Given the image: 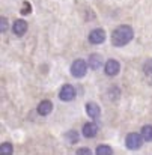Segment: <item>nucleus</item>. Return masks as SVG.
Instances as JSON below:
<instances>
[{
  "instance_id": "nucleus-12",
  "label": "nucleus",
  "mask_w": 152,
  "mask_h": 155,
  "mask_svg": "<svg viewBox=\"0 0 152 155\" xmlns=\"http://www.w3.org/2000/svg\"><path fill=\"white\" fill-rule=\"evenodd\" d=\"M140 133H142L145 142H152V125H145Z\"/></svg>"
},
{
  "instance_id": "nucleus-17",
  "label": "nucleus",
  "mask_w": 152,
  "mask_h": 155,
  "mask_svg": "<svg viewBox=\"0 0 152 155\" xmlns=\"http://www.w3.org/2000/svg\"><path fill=\"white\" fill-rule=\"evenodd\" d=\"M68 139L72 142V143H75V142H78V134L75 133V131H68Z\"/></svg>"
},
{
  "instance_id": "nucleus-19",
  "label": "nucleus",
  "mask_w": 152,
  "mask_h": 155,
  "mask_svg": "<svg viewBox=\"0 0 152 155\" xmlns=\"http://www.w3.org/2000/svg\"><path fill=\"white\" fill-rule=\"evenodd\" d=\"M77 154H91V149L89 148H81L77 151Z\"/></svg>"
},
{
  "instance_id": "nucleus-1",
  "label": "nucleus",
  "mask_w": 152,
  "mask_h": 155,
  "mask_svg": "<svg viewBox=\"0 0 152 155\" xmlns=\"http://www.w3.org/2000/svg\"><path fill=\"white\" fill-rule=\"evenodd\" d=\"M134 36V32L130 26H119L111 33V44L114 47H124L127 45Z\"/></svg>"
},
{
  "instance_id": "nucleus-4",
  "label": "nucleus",
  "mask_w": 152,
  "mask_h": 155,
  "mask_svg": "<svg viewBox=\"0 0 152 155\" xmlns=\"http://www.w3.org/2000/svg\"><path fill=\"white\" fill-rule=\"evenodd\" d=\"M59 98H60L62 101H72V100L75 98V89H74V86L65 84V86L60 89V92H59Z\"/></svg>"
},
{
  "instance_id": "nucleus-13",
  "label": "nucleus",
  "mask_w": 152,
  "mask_h": 155,
  "mask_svg": "<svg viewBox=\"0 0 152 155\" xmlns=\"http://www.w3.org/2000/svg\"><path fill=\"white\" fill-rule=\"evenodd\" d=\"M12 151H14V148H12V145L11 143H2V146H0V155H11L12 154Z\"/></svg>"
},
{
  "instance_id": "nucleus-14",
  "label": "nucleus",
  "mask_w": 152,
  "mask_h": 155,
  "mask_svg": "<svg viewBox=\"0 0 152 155\" xmlns=\"http://www.w3.org/2000/svg\"><path fill=\"white\" fill-rule=\"evenodd\" d=\"M98 155H110L113 151H111V148L110 146H107V145H100L98 148H97V151H95Z\"/></svg>"
},
{
  "instance_id": "nucleus-15",
  "label": "nucleus",
  "mask_w": 152,
  "mask_h": 155,
  "mask_svg": "<svg viewBox=\"0 0 152 155\" xmlns=\"http://www.w3.org/2000/svg\"><path fill=\"white\" fill-rule=\"evenodd\" d=\"M143 72H145L146 75H152V59L145 62V65H143Z\"/></svg>"
},
{
  "instance_id": "nucleus-16",
  "label": "nucleus",
  "mask_w": 152,
  "mask_h": 155,
  "mask_svg": "<svg viewBox=\"0 0 152 155\" xmlns=\"http://www.w3.org/2000/svg\"><path fill=\"white\" fill-rule=\"evenodd\" d=\"M8 30V18L6 17H2L0 18V32H6Z\"/></svg>"
},
{
  "instance_id": "nucleus-10",
  "label": "nucleus",
  "mask_w": 152,
  "mask_h": 155,
  "mask_svg": "<svg viewBox=\"0 0 152 155\" xmlns=\"http://www.w3.org/2000/svg\"><path fill=\"white\" fill-rule=\"evenodd\" d=\"M86 113H88V116H91L92 119H97V117L101 114V110H100V107L95 103H88L86 104Z\"/></svg>"
},
{
  "instance_id": "nucleus-2",
  "label": "nucleus",
  "mask_w": 152,
  "mask_h": 155,
  "mask_svg": "<svg viewBox=\"0 0 152 155\" xmlns=\"http://www.w3.org/2000/svg\"><path fill=\"white\" fill-rule=\"evenodd\" d=\"M88 65H89V63H86V60H83V59L74 60L72 65H71V74H72L74 77H77V78L84 77V74H86V71H88Z\"/></svg>"
},
{
  "instance_id": "nucleus-6",
  "label": "nucleus",
  "mask_w": 152,
  "mask_h": 155,
  "mask_svg": "<svg viewBox=\"0 0 152 155\" xmlns=\"http://www.w3.org/2000/svg\"><path fill=\"white\" fill-rule=\"evenodd\" d=\"M119 69H121V65H119V62H117V60L110 59V60H107V62H105L104 71H105V74H107V75H116V74L119 72Z\"/></svg>"
},
{
  "instance_id": "nucleus-7",
  "label": "nucleus",
  "mask_w": 152,
  "mask_h": 155,
  "mask_svg": "<svg viewBox=\"0 0 152 155\" xmlns=\"http://www.w3.org/2000/svg\"><path fill=\"white\" fill-rule=\"evenodd\" d=\"M97 133H98V125L95 122H88V124L83 125V136L84 137L92 139V137L97 136Z\"/></svg>"
},
{
  "instance_id": "nucleus-18",
  "label": "nucleus",
  "mask_w": 152,
  "mask_h": 155,
  "mask_svg": "<svg viewBox=\"0 0 152 155\" xmlns=\"http://www.w3.org/2000/svg\"><path fill=\"white\" fill-rule=\"evenodd\" d=\"M30 11H32V6H30L29 3H23L21 14H23V15H27V14H30Z\"/></svg>"
},
{
  "instance_id": "nucleus-3",
  "label": "nucleus",
  "mask_w": 152,
  "mask_h": 155,
  "mask_svg": "<svg viewBox=\"0 0 152 155\" xmlns=\"http://www.w3.org/2000/svg\"><path fill=\"white\" fill-rule=\"evenodd\" d=\"M143 136L142 133H130L125 139V143H127V148L128 149H139L142 145H143Z\"/></svg>"
},
{
  "instance_id": "nucleus-9",
  "label": "nucleus",
  "mask_w": 152,
  "mask_h": 155,
  "mask_svg": "<svg viewBox=\"0 0 152 155\" xmlns=\"http://www.w3.org/2000/svg\"><path fill=\"white\" fill-rule=\"evenodd\" d=\"M88 63H89V66L92 68V69H100L102 65V59L100 54H97V53H94V54H91L89 56V59H88Z\"/></svg>"
},
{
  "instance_id": "nucleus-11",
  "label": "nucleus",
  "mask_w": 152,
  "mask_h": 155,
  "mask_svg": "<svg viewBox=\"0 0 152 155\" xmlns=\"http://www.w3.org/2000/svg\"><path fill=\"white\" fill-rule=\"evenodd\" d=\"M51 110H53V104L51 101H41L39 105H38V113L41 114V116H47V114H50Z\"/></svg>"
},
{
  "instance_id": "nucleus-8",
  "label": "nucleus",
  "mask_w": 152,
  "mask_h": 155,
  "mask_svg": "<svg viewBox=\"0 0 152 155\" xmlns=\"http://www.w3.org/2000/svg\"><path fill=\"white\" fill-rule=\"evenodd\" d=\"M12 32L17 35V36H23L26 32H27V23L24 20H17L12 26Z\"/></svg>"
},
{
  "instance_id": "nucleus-5",
  "label": "nucleus",
  "mask_w": 152,
  "mask_h": 155,
  "mask_svg": "<svg viewBox=\"0 0 152 155\" xmlns=\"http://www.w3.org/2000/svg\"><path fill=\"white\" fill-rule=\"evenodd\" d=\"M89 41H91V44H95V45L102 44L105 41V32L102 29H94L89 33Z\"/></svg>"
}]
</instances>
